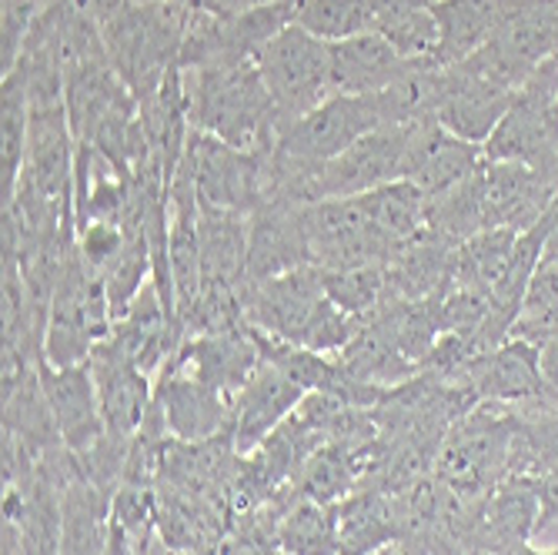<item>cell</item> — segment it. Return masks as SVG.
I'll return each mask as SVG.
<instances>
[{"instance_id": "30", "label": "cell", "mask_w": 558, "mask_h": 555, "mask_svg": "<svg viewBox=\"0 0 558 555\" xmlns=\"http://www.w3.org/2000/svg\"><path fill=\"white\" fill-rule=\"evenodd\" d=\"M31 144V100L14 77H0V197L11 201Z\"/></svg>"}, {"instance_id": "2", "label": "cell", "mask_w": 558, "mask_h": 555, "mask_svg": "<svg viewBox=\"0 0 558 555\" xmlns=\"http://www.w3.org/2000/svg\"><path fill=\"white\" fill-rule=\"evenodd\" d=\"M187 118L194 131L221 137L241 150H268L281 137V118L258 64L184 71Z\"/></svg>"}, {"instance_id": "15", "label": "cell", "mask_w": 558, "mask_h": 555, "mask_svg": "<svg viewBox=\"0 0 558 555\" xmlns=\"http://www.w3.org/2000/svg\"><path fill=\"white\" fill-rule=\"evenodd\" d=\"M168 365L184 369L197 375L201 382H208L211 388L234 398L247 385V378L258 372L262 351L255 345V335H251V325L244 322V325H231V328H218L205 335H187Z\"/></svg>"}, {"instance_id": "1", "label": "cell", "mask_w": 558, "mask_h": 555, "mask_svg": "<svg viewBox=\"0 0 558 555\" xmlns=\"http://www.w3.org/2000/svg\"><path fill=\"white\" fill-rule=\"evenodd\" d=\"M241 305L247 325L325 351V355H338L354 338V331L365 325L341 312L328 298L318 265H304L258 285H244Z\"/></svg>"}, {"instance_id": "17", "label": "cell", "mask_w": 558, "mask_h": 555, "mask_svg": "<svg viewBox=\"0 0 558 555\" xmlns=\"http://www.w3.org/2000/svg\"><path fill=\"white\" fill-rule=\"evenodd\" d=\"M478 401H495V406H525L542 395H548V382L542 372V348L522 338H509L478 359L465 382Z\"/></svg>"}, {"instance_id": "40", "label": "cell", "mask_w": 558, "mask_h": 555, "mask_svg": "<svg viewBox=\"0 0 558 555\" xmlns=\"http://www.w3.org/2000/svg\"><path fill=\"white\" fill-rule=\"evenodd\" d=\"M515 555H558V548H535V545H522Z\"/></svg>"}, {"instance_id": "26", "label": "cell", "mask_w": 558, "mask_h": 555, "mask_svg": "<svg viewBox=\"0 0 558 555\" xmlns=\"http://www.w3.org/2000/svg\"><path fill=\"white\" fill-rule=\"evenodd\" d=\"M515 412V448L512 475H542L558 469V398L542 395L525 406H509Z\"/></svg>"}, {"instance_id": "39", "label": "cell", "mask_w": 558, "mask_h": 555, "mask_svg": "<svg viewBox=\"0 0 558 555\" xmlns=\"http://www.w3.org/2000/svg\"><path fill=\"white\" fill-rule=\"evenodd\" d=\"M372 555H418L409 542L404 539H395V542H388V545H381V548H375Z\"/></svg>"}, {"instance_id": "9", "label": "cell", "mask_w": 558, "mask_h": 555, "mask_svg": "<svg viewBox=\"0 0 558 555\" xmlns=\"http://www.w3.org/2000/svg\"><path fill=\"white\" fill-rule=\"evenodd\" d=\"M409 144H412L409 124L375 128L372 134H365L359 144H351L344 155H338L315 174L312 205L331 197H362L391 181H404V171H409Z\"/></svg>"}, {"instance_id": "16", "label": "cell", "mask_w": 558, "mask_h": 555, "mask_svg": "<svg viewBox=\"0 0 558 555\" xmlns=\"http://www.w3.org/2000/svg\"><path fill=\"white\" fill-rule=\"evenodd\" d=\"M90 372L97 385V406L100 419H105V435L134 442L141 425L147 422L150 401H155V385L150 375L121 359L118 351L100 341L90 355Z\"/></svg>"}, {"instance_id": "24", "label": "cell", "mask_w": 558, "mask_h": 555, "mask_svg": "<svg viewBox=\"0 0 558 555\" xmlns=\"http://www.w3.org/2000/svg\"><path fill=\"white\" fill-rule=\"evenodd\" d=\"M201 268L205 285H244L247 268V215L201 205Z\"/></svg>"}, {"instance_id": "42", "label": "cell", "mask_w": 558, "mask_h": 555, "mask_svg": "<svg viewBox=\"0 0 558 555\" xmlns=\"http://www.w3.org/2000/svg\"><path fill=\"white\" fill-rule=\"evenodd\" d=\"M555 118H558V100H555Z\"/></svg>"}, {"instance_id": "41", "label": "cell", "mask_w": 558, "mask_h": 555, "mask_svg": "<svg viewBox=\"0 0 558 555\" xmlns=\"http://www.w3.org/2000/svg\"><path fill=\"white\" fill-rule=\"evenodd\" d=\"M171 4H184V8H194V0H171Z\"/></svg>"}, {"instance_id": "20", "label": "cell", "mask_w": 558, "mask_h": 555, "mask_svg": "<svg viewBox=\"0 0 558 555\" xmlns=\"http://www.w3.org/2000/svg\"><path fill=\"white\" fill-rule=\"evenodd\" d=\"M328 50H331V94H348V97L381 94L412 64L375 31L328 44Z\"/></svg>"}, {"instance_id": "29", "label": "cell", "mask_w": 558, "mask_h": 555, "mask_svg": "<svg viewBox=\"0 0 558 555\" xmlns=\"http://www.w3.org/2000/svg\"><path fill=\"white\" fill-rule=\"evenodd\" d=\"M485 228H488V215H485L482 168L454 188L428 197V231H435L438 238L451 244H465Z\"/></svg>"}, {"instance_id": "36", "label": "cell", "mask_w": 558, "mask_h": 555, "mask_svg": "<svg viewBox=\"0 0 558 555\" xmlns=\"http://www.w3.org/2000/svg\"><path fill=\"white\" fill-rule=\"evenodd\" d=\"M532 485L538 495V532H545L558 522V469L535 475Z\"/></svg>"}, {"instance_id": "5", "label": "cell", "mask_w": 558, "mask_h": 555, "mask_svg": "<svg viewBox=\"0 0 558 555\" xmlns=\"http://www.w3.org/2000/svg\"><path fill=\"white\" fill-rule=\"evenodd\" d=\"M114 315L105 291V278L87 272L81 251L74 248L61 272L50 315L44 328V362L54 369L87 365L94 348L111 335Z\"/></svg>"}, {"instance_id": "23", "label": "cell", "mask_w": 558, "mask_h": 555, "mask_svg": "<svg viewBox=\"0 0 558 555\" xmlns=\"http://www.w3.org/2000/svg\"><path fill=\"white\" fill-rule=\"evenodd\" d=\"M341 548L338 555H372L401 539V516L395 492L362 485L341 502Z\"/></svg>"}, {"instance_id": "19", "label": "cell", "mask_w": 558, "mask_h": 555, "mask_svg": "<svg viewBox=\"0 0 558 555\" xmlns=\"http://www.w3.org/2000/svg\"><path fill=\"white\" fill-rule=\"evenodd\" d=\"M304 395H308V391L298 388L294 382H288L278 369L262 362L258 372L251 375L247 385L234 395L231 435H234L238 456L255 451L278 425H284V419L301 406Z\"/></svg>"}, {"instance_id": "25", "label": "cell", "mask_w": 558, "mask_h": 555, "mask_svg": "<svg viewBox=\"0 0 558 555\" xmlns=\"http://www.w3.org/2000/svg\"><path fill=\"white\" fill-rule=\"evenodd\" d=\"M114 495L77 475L64 488V532L61 555H105L111 542Z\"/></svg>"}, {"instance_id": "43", "label": "cell", "mask_w": 558, "mask_h": 555, "mask_svg": "<svg viewBox=\"0 0 558 555\" xmlns=\"http://www.w3.org/2000/svg\"><path fill=\"white\" fill-rule=\"evenodd\" d=\"M281 555H284V552H281Z\"/></svg>"}, {"instance_id": "33", "label": "cell", "mask_w": 558, "mask_h": 555, "mask_svg": "<svg viewBox=\"0 0 558 555\" xmlns=\"http://www.w3.org/2000/svg\"><path fill=\"white\" fill-rule=\"evenodd\" d=\"M328 298L359 322H372L385 309V268H322Z\"/></svg>"}, {"instance_id": "13", "label": "cell", "mask_w": 558, "mask_h": 555, "mask_svg": "<svg viewBox=\"0 0 558 555\" xmlns=\"http://www.w3.org/2000/svg\"><path fill=\"white\" fill-rule=\"evenodd\" d=\"M512 97H515L512 87L485 77L472 64H465V61L451 64V68H445V87H441L435 121L448 134L485 147V141L495 134L505 111H509Z\"/></svg>"}, {"instance_id": "11", "label": "cell", "mask_w": 558, "mask_h": 555, "mask_svg": "<svg viewBox=\"0 0 558 555\" xmlns=\"http://www.w3.org/2000/svg\"><path fill=\"white\" fill-rule=\"evenodd\" d=\"M150 406L158 409L165 419V429L174 442H211L221 435H231L234 422V398L211 388L208 382H201L197 375L165 365L155 385V401Z\"/></svg>"}, {"instance_id": "37", "label": "cell", "mask_w": 558, "mask_h": 555, "mask_svg": "<svg viewBox=\"0 0 558 555\" xmlns=\"http://www.w3.org/2000/svg\"><path fill=\"white\" fill-rule=\"evenodd\" d=\"M194 8L211 11V14H238V11L255 8V0H194Z\"/></svg>"}, {"instance_id": "31", "label": "cell", "mask_w": 558, "mask_h": 555, "mask_svg": "<svg viewBox=\"0 0 558 555\" xmlns=\"http://www.w3.org/2000/svg\"><path fill=\"white\" fill-rule=\"evenodd\" d=\"M555 335H558V262L542 258L525 288L519 318L512 325V338H522L542 348Z\"/></svg>"}, {"instance_id": "27", "label": "cell", "mask_w": 558, "mask_h": 555, "mask_svg": "<svg viewBox=\"0 0 558 555\" xmlns=\"http://www.w3.org/2000/svg\"><path fill=\"white\" fill-rule=\"evenodd\" d=\"M365 218L398 248L428 228V197L412 181H391L359 197Z\"/></svg>"}, {"instance_id": "38", "label": "cell", "mask_w": 558, "mask_h": 555, "mask_svg": "<svg viewBox=\"0 0 558 555\" xmlns=\"http://www.w3.org/2000/svg\"><path fill=\"white\" fill-rule=\"evenodd\" d=\"M542 258H551V262H558V201L551 205V225H548V238H545V251H542Z\"/></svg>"}, {"instance_id": "12", "label": "cell", "mask_w": 558, "mask_h": 555, "mask_svg": "<svg viewBox=\"0 0 558 555\" xmlns=\"http://www.w3.org/2000/svg\"><path fill=\"white\" fill-rule=\"evenodd\" d=\"M304 208L294 201H265L247 215V268L244 285H258L312 262V238ZM241 285V288H244Z\"/></svg>"}, {"instance_id": "10", "label": "cell", "mask_w": 558, "mask_h": 555, "mask_svg": "<svg viewBox=\"0 0 558 555\" xmlns=\"http://www.w3.org/2000/svg\"><path fill=\"white\" fill-rule=\"evenodd\" d=\"M538 535V495L529 475H509L475 498L465 522V555H515Z\"/></svg>"}, {"instance_id": "32", "label": "cell", "mask_w": 558, "mask_h": 555, "mask_svg": "<svg viewBox=\"0 0 558 555\" xmlns=\"http://www.w3.org/2000/svg\"><path fill=\"white\" fill-rule=\"evenodd\" d=\"M294 24L325 44H338L372 31V0H298Z\"/></svg>"}, {"instance_id": "3", "label": "cell", "mask_w": 558, "mask_h": 555, "mask_svg": "<svg viewBox=\"0 0 558 555\" xmlns=\"http://www.w3.org/2000/svg\"><path fill=\"white\" fill-rule=\"evenodd\" d=\"M187 11L191 8L171 4V0H141V4L128 8L111 24L100 27L108 58L124 87L137 97V105L150 94H158L171 71L181 68Z\"/></svg>"}, {"instance_id": "14", "label": "cell", "mask_w": 558, "mask_h": 555, "mask_svg": "<svg viewBox=\"0 0 558 555\" xmlns=\"http://www.w3.org/2000/svg\"><path fill=\"white\" fill-rule=\"evenodd\" d=\"M488 228H535L558 201V181L519 161H482Z\"/></svg>"}, {"instance_id": "7", "label": "cell", "mask_w": 558, "mask_h": 555, "mask_svg": "<svg viewBox=\"0 0 558 555\" xmlns=\"http://www.w3.org/2000/svg\"><path fill=\"white\" fill-rule=\"evenodd\" d=\"M181 171L191 178L201 205L241 215L265 205V150H241L191 128Z\"/></svg>"}, {"instance_id": "35", "label": "cell", "mask_w": 558, "mask_h": 555, "mask_svg": "<svg viewBox=\"0 0 558 555\" xmlns=\"http://www.w3.org/2000/svg\"><path fill=\"white\" fill-rule=\"evenodd\" d=\"M0 4H4V14H0V74H8L37 24L40 4L37 0H0Z\"/></svg>"}, {"instance_id": "8", "label": "cell", "mask_w": 558, "mask_h": 555, "mask_svg": "<svg viewBox=\"0 0 558 555\" xmlns=\"http://www.w3.org/2000/svg\"><path fill=\"white\" fill-rule=\"evenodd\" d=\"M375 128H381V111L375 97L331 94L325 105L288 124L275 141V150L301 171H322L328 161L344 155L351 144H359Z\"/></svg>"}, {"instance_id": "34", "label": "cell", "mask_w": 558, "mask_h": 555, "mask_svg": "<svg viewBox=\"0 0 558 555\" xmlns=\"http://www.w3.org/2000/svg\"><path fill=\"white\" fill-rule=\"evenodd\" d=\"M124 228L111 225V221H87L84 228H77V251L87 265L90 275L105 278L108 268L118 262V255L124 251Z\"/></svg>"}, {"instance_id": "28", "label": "cell", "mask_w": 558, "mask_h": 555, "mask_svg": "<svg viewBox=\"0 0 558 555\" xmlns=\"http://www.w3.org/2000/svg\"><path fill=\"white\" fill-rule=\"evenodd\" d=\"M4 432L21 438L37 459L64 445L58 419L50 412V401L40 385V372H34L24 385L4 395Z\"/></svg>"}, {"instance_id": "18", "label": "cell", "mask_w": 558, "mask_h": 555, "mask_svg": "<svg viewBox=\"0 0 558 555\" xmlns=\"http://www.w3.org/2000/svg\"><path fill=\"white\" fill-rule=\"evenodd\" d=\"M40 385L50 401V412L58 419L64 445L74 456L90 451L100 438H105V419H100L97 406V385L90 362L87 365H71V369H54L40 362Z\"/></svg>"}, {"instance_id": "4", "label": "cell", "mask_w": 558, "mask_h": 555, "mask_svg": "<svg viewBox=\"0 0 558 555\" xmlns=\"http://www.w3.org/2000/svg\"><path fill=\"white\" fill-rule=\"evenodd\" d=\"M515 412L478 401L441 442L432 475L462 498H482L512 475Z\"/></svg>"}, {"instance_id": "22", "label": "cell", "mask_w": 558, "mask_h": 555, "mask_svg": "<svg viewBox=\"0 0 558 555\" xmlns=\"http://www.w3.org/2000/svg\"><path fill=\"white\" fill-rule=\"evenodd\" d=\"M278 548L284 555H338L341 548V502H315L308 495H298L291 488L278 492Z\"/></svg>"}, {"instance_id": "6", "label": "cell", "mask_w": 558, "mask_h": 555, "mask_svg": "<svg viewBox=\"0 0 558 555\" xmlns=\"http://www.w3.org/2000/svg\"><path fill=\"white\" fill-rule=\"evenodd\" d=\"M255 64L278 108L281 131L331 97V50L301 24H291L268 40Z\"/></svg>"}, {"instance_id": "21", "label": "cell", "mask_w": 558, "mask_h": 555, "mask_svg": "<svg viewBox=\"0 0 558 555\" xmlns=\"http://www.w3.org/2000/svg\"><path fill=\"white\" fill-rule=\"evenodd\" d=\"M519 0H435L432 11L438 21V55L435 64L451 68L469 61L482 50L498 27L515 11Z\"/></svg>"}]
</instances>
